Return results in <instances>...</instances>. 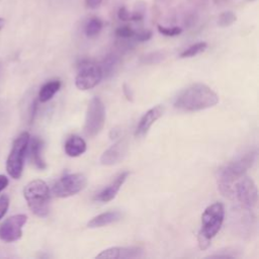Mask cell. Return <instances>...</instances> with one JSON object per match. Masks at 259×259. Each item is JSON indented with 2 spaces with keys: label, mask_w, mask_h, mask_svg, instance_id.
I'll return each instance as SVG.
<instances>
[{
  "label": "cell",
  "mask_w": 259,
  "mask_h": 259,
  "mask_svg": "<svg viewBox=\"0 0 259 259\" xmlns=\"http://www.w3.org/2000/svg\"><path fill=\"white\" fill-rule=\"evenodd\" d=\"M218 94L207 85L195 83L184 89L175 99L174 107L182 111H199L214 106Z\"/></svg>",
  "instance_id": "obj_1"
},
{
  "label": "cell",
  "mask_w": 259,
  "mask_h": 259,
  "mask_svg": "<svg viewBox=\"0 0 259 259\" xmlns=\"http://www.w3.org/2000/svg\"><path fill=\"white\" fill-rule=\"evenodd\" d=\"M256 152H249L244 156L231 161L221 167L217 173L218 186L220 191L226 195L230 196L234 194L233 184L245 175L247 170L252 167L255 162Z\"/></svg>",
  "instance_id": "obj_2"
},
{
  "label": "cell",
  "mask_w": 259,
  "mask_h": 259,
  "mask_svg": "<svg viewBox=\"0 0 259 259\" xmlns=\"http://www.w3.org/2000/svg\"><path fill=\"white\" fill-rule=\"evenodd\" d=\"M23 195L29 209L39 218H46L50 211V188L41 179L28 182L23 189Z\"/></svg>",
  "instance_id": "obj_3"
},
{
  "label": "cell",
  "mask_w": 259,
  "mask_h": 259,
  "mask_svg": "<svg viewBox=\"0 0 259 259\" xmlns=\"http://www.w3.org/2000/svg\"><path fill=\"white\" fill-rule=\"evenodd\" d=\"M30 136L27 132L21 133L13 142L6 161V171L13 179H19L24 165Z\"/></svg>",
  "instance_id": "obj_4"
},
{
  "label": "cell",
  "mask_w": 259,
  "mask_h": 259,
  "mask_svg": "<svg viewBox=\"0 0 259 259\" xmlns=\"http://www.w3.org/2000/svg\"><path fill=\"white\" fill-rule=\"evenodd\" d=\"M105 123V106L99 97H93L87 106L84 133L87 137L97 136Z\"/></svg>",
  "instance_id": "obj_5"
},
{
  "label": "cell",
  "mask_w": 259,
  "mask_h": 259,
  "mask_svg": "<svg viewBox=\"0 0 259 259\" xmlns=\"http://www.w3.org/2000/svg\"><path fill=\"white\" fill-rule=\"evenodd\" d=\"M225 218V207L221 202L208 205L201 215L200 233L208 239H212L220 231Z\"/></svg>",
  "instance_id": "obj_6"
},
{
  "label": "cell",
  "mask_w": 259,
  "mask_h": 259,
  "mask_svg": "<svg viewBox=\"0 0 259 259\" xmlns=\"http://www.w3.org/2000/svg\"><path fill=\"white\" fill-rule=\"evenodd\" d=\"M86 177L81 173L66 174L61 177L53 186V193L57 197L65 198L77 194L85 188Z\"/></svg>",
  "instance_id": "obj_7"
},
{
  "label": "cell",
  "mask_w": 259,
  "mask_h": 259,
  "mask_svg": "<svg viewBox=\"0 0 259 259\" xmlns=\"http://www.w3.org/2000/svg\"><path fill=\"white\" fill-rule=\"evenodd\" d=\"M102 79L100 66L91 61H82L75 78V85L80 90H88L95 87Z\"/></svg>",
  "instance_id": "obj_8"
},
{
  "label": "cell",
  "mask_w": 259,
  "mask_h": 259,
  "mask_svg": "<svg viewBox=\"0 0 259 259\" xmlns=\"http://www.w3.org/2000/svg\"><path fill=\"white\" fill-rule=\"evenodd\" d=\"M237 199L248 208L256 206L258 201V190L255 182L248 176H242L233 187Z\"/></svg>",
  "instance_id": "obj_9"
},
{
  "label": "cell",
  "mask_w": 259,
  "mask_h": 259,
  "mask_svg": "<svg viewBox=\"0 0 259 259\" xmlns=\"http://www.w3.org/2000/svg\"><path fill=\"white\" fill-rule=\"evenodd\" d=\"M27 222V217L23 213L14 214L6 219L0 225V240L11 243L22 237V228Z\"/></svg>",
  "instance_id": "obj_10"
},
{
  "label": "cell",
  "mask_w": 259,
  "mask_h": 259,
  "mask_svg": "<svg viewBox=\"0 0 259 259\" xmlns=\"http://www.w3.org/2000/svg\"><path fill=\"white\" fill-rule=\"evenodd\" d=\"M127 148L128 145L125 139L118 140L103 152V154L100 157V163L105 166H111L118 163L125 156Z\"/></svg>",
  "instance_id": "obj_11"
},
{
  "label": "cell",
  "mask_w": 259,
  "mask_h": 259,
  "mask_svg": "<svg viewBox=\"0 0 259 259\" xmlns=\"http://www.w3.org/2000/svg\"><path fill=\"white\" fill-rule=\"evenodd\" d=\"M128 175H130L128 171H124L118 174L115 177V179L109 185H107V187L102 189L99 193H97L94 196V200L100 201V202H108L112 200L116 196L117 192L119 191L120 187L122 186V184L124 183Z\"/></svg>",
  "instance_id": "obj_12"
},
{
  "label": "cell",
  "mask_w": 259,
  "mask_h": 259,
  "mask_svg": "<svg viewBox=\"0 0 259 259\" xmlns=\"http://www.w3.org/2000/svg\"><path fill=\"white\" fill-rule=\"evenodd\" d=\"M163 112L164 107L162 105H157L149 109L140 119L135 132V136L144 137L148 133L150 127L153 125V123L163 115Z\"/></svg>",
  "instance_id": "obj_13"
},
{
  "label": "cell",
  "mask_w": 259,
  "mask_h": 259,
  "mask_svg": "<svg viewBox=\"0 0 259 259\" xmlns=\"http://www.w3.org/2000/svg\"><path fill=\"white\" fill-rule=\"evenodd\" d=\"M142 254L143 250L139 247H112L103 250L96 258H137L141 257Z\"/></svg>",
  "instance_id": "obj_14"
},
{
  "label": "cell",
  "mask_w": 259,
  "mask_h": 259,
  "mask_svg": "<svg viewBox=\"0 0 259 259\" xmlns=\"http://www.w3.org/2000/svg\"><path fill=\"white\" fill-rule=\"evenodd\" d=\"M28 146H29V152H30V159L34 164V166L40 170L46 169L47 164L41 155L42 148H44L42 140L38 137H33L31 140L29 139Z\"/></svg>",
  "instance_id": "obj_15"
},
{
  "label": "cell",
  "mask_w": 259,
  "mask_h": 259,
  "mask_svg": "<svg viewBox=\"0 0 259 259\" xmlns=\"http://www.w3.org/2000/svg\"><path fill=\"white\" fill-rule=\"evenodd\" d=\"M121 217H122V214L116 210L105 211V212H102V213L92 218L88 222L87 226H88V228H91V229L104 227V226H107V225H110L112 223L119 221L121 219Z\"/></svg>",
  "instance_id": "obj_16"
},
{
  "label": "cell",
  "mask_w": 259,
  "mask_h": 259,
  "mask_svg": "<svg viewBox=\"0 0 259 259\" xmlns=\"http://www.w3.org/2000/svg\"><path fill=\"white\" fill-rule=\"evenodd\" d=\"M86 142L79 136H71L65 143V152L69 157H78L86 151Z\"/></svg>",
  "instance_id": "obj_17"
},
{
  "label": "cell",
  "mask_w": 259,
  "mask_h": 259,
  "mask_svg": "<svg viewBox=\"0 0 259 259\" xmlns=\"http://www.w3.org/2000/svg\"><path fill=\"white\" fill-rule=\"evenodd\" d=\"M61 88V81L60 80H52L45 83L38 92V100L40 102H47L53 98V96L59 91Z\"/></svg>",
  "instance_id": "obj_18"
},
{
  "label": "cell",
  "mask_w": 259,
  "mask_h": 259,
  "mask_svg": "<svg viewBox=\"0 0 259 259\" xmlns=\"http://www.w3.org/2000/svg\"><path fill=\"white\" fill-rule=\"evenodd\" d=\"M99 66L102 72V78H109L116 71L118 66V58L115 55H108L102 60Z\"/></svg>",
  "instance_id": "obj_19"
},
{
  "label": "cell",
  "mask_w": 259,
  "mask_h": 259,
  "mask_svg": "<svg viewBox=\"0 0 259 259\" xmlns=\"http://www.w3.org/2000/svg\"><path fill=\"white\" fill-rule=\"evenodd\" d=\"M102 26L103 23L101 19H99L98 17H92L87 21L84 27V32L88 37H94L101 31Z\"/></svg>",
  "instance_id": "obj_20"
},
{
  "label": "cell",
  "mask_w": 259,
  "mask_h": 259,
  "mask_svg": "<svg viewBox=\"0 0 259 259\" xmlns=\"http://www.w3.org/2000/svg\"><path fill=\"white\" fill-rule=\"evenodd\" d=\"M206 47H207V44L205 41H198L196 44H193V45L188 47L186 50H184L180 54V58H191V57H194V56L204 52Z\"/></svg>",
  "instance_id": "obj_21"
},
{
  "label": "cell",
  "mask_w": 259,
  "mask_h": 259,
  "mask_svg": "<svg viewBox=\"0 0 259 259\" xmlns=\"http://www.w3.org/2000/svg\"><path fill=\"white\" fill-rule=\"evenodd\" d=\"M165 52L163 51H156V52H152L144 57H142L141 59V63L142 64H146V65H155V64H159L161 63L164 59H165Z\"/></svg>",
  "instance_id": "obj_22"
},
{
  "label": "cell",
  "mask_w": 259,
  "mask_h": 259,
  "mask_svg": "<svg viewBox=\"0 0 259 259\" xmlns=\"http://www.w3.org/2000/svg\"><path fill=\"white\" fill-rule=\"evenodd\" d=\"M236 21V15L232 11H225L219 16L218 23L222 27H227Z\"/></svg>",
  "instance_id": "obj_23"
},
{
  "label": "cell",
  "mask_w": 259,
  "mask_h": 259,
  "mask_svg": "<svg viewBox=\"0 0 259 259\" xmlns=\"http://www.w3.org/2000/svg\"><path fill=\"white\" fill-rule=\"evenodd\" d=\"M158 30L160 33L166 35V36H175L182 32V28L178 26H163L158 25Z\"/></svg>",
  "instance_id": "obj_24"
},
{
  "label": "cell",
  "mask_w": 259,
  "mask_h": 259,
  "mask_svg": "<svg viewBox=\"0 0 259 259\" xmlns=\"http://www.w3.org/2000/svg\"><path fill=\"white\" fill-rule=\"evenodd\" d=\"M135 33L136 31L130 27V26H120L118 27L116 30H115V34L116 36L118 37H121V38H131V37H134L135 36Z\"/></svg>",
  "instance_id": "obj_25"
},
{
  "label": "cell",
  "mask_w": 259,
  "mask_h": 259,
  "mask_svg": "<svg viewBox=\"0 0 259 259\" xmlns=\"http://www.w3.org/2000/svg\"><path fill=\"white\" fill-rule=\"evenodd\" d=\"M9 196L7 194H2L0 196V220L6 214L9 207Z\"/></svg>",
  "instance_id": "obj_26"
},
{
  "label": "cell",
  "mask_w": 259,
  "mask_h": 259,
  "mask_svg": "<svg viewBox=\"0 0 259 259\" xmlns=\"http://www.w3.org/2000/svg\"><path fill=\"white\" fill-rule=\"evenodd\" d=\"M152 37V32L150 30H142L136 31L134 38L138 41H146Z\"/></svg>",
  "instance_id": "obj_27"
},
{
  "label": "cell",
  "mask_w": 259,
  "mask_h": 259,
  "mask_svg": "<svg viewBox=\"0 0 259 259\" xmlns=\"http://www.w3.org/2000/svg\"><path fill=\"white\" fill-rule=\"evenodd\" d=\"M117 16L122 21H132V13H130V11L124 6L118 9Z\"/></svg>",
  "instance_id": "obj_28"
},
{
  "label": "cell",
  "mask_w": 259,
  "mask_h": 259,
  "mask_svg": "<svg viewBox=\"0 0 259 259\" xmlns=\"http://www.w3.org/2000/svg\"><path fill=\"white\" fill-rule=\"evenodd\" d=\"M197 241H198V246L201 250H205L206 248H208L209 244H210V239L206 238L204 235H202L200 232H198V236H197Z\"/></svg>",
  "instance_id": "obj_29"
},
{
  "label": "cell",
  "mask_w": 259,
  "mask_h": 259,
  "mask_svg": "<svg viewBox=\"0 0 259 259\" xmlns=\"http://www.w3.org/2000/svg\"><path fill=\"white\" fill-rule=\"evenodd\" d=\"M122 92H123V95L126 97V99L127 100H130V101H133V97H134V95H133V92H132V89H131V87L126 84V83H124L123 85H122Z\"/></svg>",
  "instance_id": "obj_30"
},
{
  "label": "cell",
  "mask_w": 259,
  "mask_h": 259,
  "mask_svg": "<svg viewBox=\"0 0 259 259\" xmlns=\"http://www.w3.org/2000/svg\"><path fill=\"white\" fill-rule=\"evenodd\" d=\"M102 1H103V0H85L87 7H88V8H91V9L97 8V7L102 3Z\"/></svg>",
  "instance_id": "obj_31"
},
{
  "label": "cell",
  "mask_w": 259,
  "mask_h": 259,
  "mask_svg": "<svg viewBox=\"0 0 259 259\" xmlns=\"http://www.w3.org/2000/svg\"><path fill=\"white\" fill-rule=\"evenodd\" d=\"M8 183H9L8 178L5 175L0 174V193H1L2 190H4L7 187Z\"/></svg>",
  "instance_id": "obj_32"
},
{
  "label": "cell",
  "mask_w": 259,
  "mask_h": 259,
  "mask_svg": "<svg viewBox=\"0 0 259 259\" xmlns=\"http://www.w3.org/2000/svg\"><path fill=\"white\" fill-rule=\"evenodd\" d=\"M36 108H37V102L36 100L33 101L32 105H31V112H30V121L33 120L34 118V115H35V112H36Z\"/></svg>",
  "instance_id": "obj_33"
},
{
  "label": "cell",
  "mask_w": 259,
  "mask_h": 259,
  "mask_svg": "<svg viewBox=\"0 0 259 259\" xmlns=\"http://www.w3.org/2000/svg\"><path fill=\"white\" fill-rule=\"evenodd\" d=\"M4 24H5V20H4L3 18H1V17H0V30L3 28Z\"/></svg>",
  "instance_id": "obj_34"
}]
</instances>
